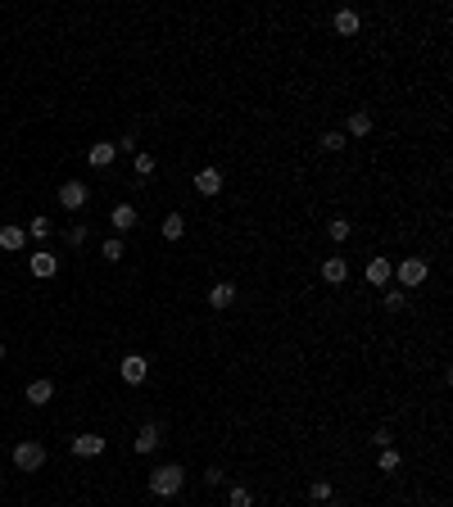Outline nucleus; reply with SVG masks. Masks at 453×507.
<instances>
[{
    "mask_svg": "<svg viewBox=\"0 0 453 507\" xmlns=\"http://www.w3.org/2000/svg\"><path fill=\"white\" fill-rule=\"evenodd\" d=\"M105 435H73V453H78V457H100L105 453Z\"/></svg>",
    "mask_w": 453,
    "mask_h": 507,
    "instance_id": "nucleus-11",
    "label": "nucleus"
},
{
    "mask_svg": "<svg viewBox=\"0 0 453 507\" xmlns=\"http://www.w3.org/2000/svg\"><path fill=\"white\" fill-rule=\"evenodd\" d=\"M14 466H18V471H41V466H46V449L32 444V439L14 444Z\"/></svg>",
    "mask_w": 453,
    "mask_h": 507,
    "instance_id": "nucleus-3",
    "label": "nucleus"
},
{
    "mask_svg": "<svg viewBox=\"0 0 453 507\" xmlns=\"http://www.w3.org/2000/svg\"><path fill=\"white\" fill-rule=\"evenodd\" d=\"M132 168H137V177H150V172H154V154L137 150V154H132Z\"/></svg>",
    "mask_w": 453,
    "mask_h": 507,
    "instance_id": "nucleus-25",
    "label": "nucleus"
},
{
    "mask_svg": "<svg viewBox=\"0 0 453 507\" xmlns=\"http://www.w3.org/2000/svg\"><path fill=\"white\" fill-rule=\"evenodd\" d=\"M100 254H105V263H118V258L127 254V250H122V240H118V236H109V240L100 245Z\"/></svg>",
    "mask_w": 453,
    "mask_h": 507,
    "instance_id": "nucleus-26",
    "label": "nucleus"
},
{
    "mask_svg": "<svg viewBox=\"0 0 453 507\" xmlns=\"http://www.w3.org/2000/svg\"><path fill=\"white\" fill-rule=\"evenodd\" d=\"M322 281H326V286H345V281H349V263H345L340 254H331V258L322 263Z\"/></svg>",
    "mask_w": 453,
    "mask_h": 507,
    "instance_id": "nucleus-8",
    "label": "nucleus"
},
{
    "mask_svg": "<svg viewBox=\"0 0 453 507\" xmlns=\"http://www.w3.org/2000/svg\"><path fill=\"white\" fill-rule=\"evenodd\" d=\"M0 363H5V344H0Z\"/></svg>",
    "mask_w": 453,
    "mask_h": 507,
    "instance_id": "nucleus-34",
    "label": "nucleus"
},
{
    "mask_svg": "<svg viewBox=\"0 0 453 507\" xmlns=\"http://www.w3.org/2000/svg\"><path fill=\"white\" fill-rule=\"evenodd\" d=\"M159 439H164V430H159V422H145L137 435H132V444H137V453H154Z\"/></svg>",
    "mask_w": 453,
    "mask_h": 507,
    "instance_id": "nucleus-7",
    "label": "nucleus"
},
{
    "mask_svg": "<svg viewBox=\"0 0 453 507\" xmlns=\"http://www.w3.org/2000/svg\"><path fill=\"white\" fill-rule=\"evenodd\" d=\"M326 236H331L336 245H345V240L353 236V222H349V218H331V222H326Z\"/></svg>",
    "mask_w": 453,
    "mask_h": 507,
    "instance_id": "nucleus-21",
    "label": "nucleus"
},
{
    "mask_svg": "<svg viewBox=\"0 0 453 507\" xmlns=\"http://www.w3.org/2000/svg\"><path fill=\"white\" fill-rule=\"evenodd\" d=\"M358 28H363L358 9H336V32L340 36H358Z\"/></svg>",
    "mask_w": 453,
    "mask_h": 507,
    "instance_id": "nucleus-15",
    "label": "nucleus"
},
{
    "mask_svg": "<svg viewBox=\"0 0 453 507\" xmlns=\"http://www.w3.org/2000/svg\"><path fill=\"white\" fill-rule=\"evenodd\" d=\"M367 281H372L376 290H390V277H395V267H390V258H372L367 263V272H363Z\"/></svg>",
    "mask_w": 453,
    "mask_h": 507,
    "instance_id": "nucleus-6",
    "label": "nucleus"
},
{
    "mask_svg": "<svg viewBox=\"0 0 453 507\" xmlns=\"http://www.w3.org/2000/svg\"><path fill=\"white\" fill-rule=\"evenodd\" d=\"M159 236H164V240H181V236H186V218H181V213H168L164 222H159Z\"/></svg>",
    "mask_w": 453,
    "mask_h": 507,
    "instance_id": "nucleus-17",
    "label": "nucleus"
},
{
    "mask_svg": "<svg viewBox=\"0 0 453 507\" xmlns=\"http://www.w3.org/2000/svg\"><path fill=\"white\" fill-rule=\"evenodd\" d=\"M87 200H91L87 181H59V204H64L68 213H78V208H87Z\"/></svg>",
    "mask_w": 453,
    "mask_h": 507,
    "instance_id": "nucleus-4",
    "label": "nucleus"
},
{
    "mask_svg": "<svg viewBox=\"0 0 453 507\" xmlns=\"http://www.w3.org/2000/svg\"><path fill=\"white\" fill-rule=\"evenodd\" d=\"M181 485H186V466H177V462H164V466L150 471V493L154 498H177Z\"/></svg>",
    "mask_w": 453,
    "mask_h": 507,
    "instance_id": "nucleus-1",
    "label": "nucleus"
},
{
    "mask_svg": "<svg viewBox=\"0 0 453 507\" xmlns=\"http://www.w3.org/2000/svg\"><path fill=\"white\" fill-rule=\"evenodd\" d=\"M50 399H55V380L41 376V380H32V385H28V403H32V407H46Z\"/></svg>",
    "mask_w": 453,
    "mask_h": 507,
    "instance_id": "nucleus-13",
    "label": "nucleus"
},
{
    "mask_svg": "<svg viewBox=\"0 0 453 507\" xmlns=\"http://www.w3.org/2000/svg\"><path fill=\"white\" fill-rule=\"evenodd\" d=\"M376 471L395 476V471H399V453H395V449H381V457H376Z\"/></svg>",
    "mask_w": 453,
    "mask_h": 507,
    "instance_id": "nucleus-23",
    "label": "nucleus"
},
{
    "mask_svg": "<svg viewBox=\"0 0 453 507\" xmlns=\"http://www.w3.org/2000/svg\"><path fill=\"white\" fill-rule=\"evenodd\" d=\"M28 231H32L36 240H46V236H50V218H32V222H28Z\"/></svg>",
    "mask_w": 453,
    "mask_h": 507,
    "instance_id": "nucleus-28",
    "label": "nucleus"
},
{
    "mask_svg": "<svg viewBox=\"0 0 453 507\" xmlns=\"http://www.w3.org/2000/svg\"><path fill=\"white\" fill-rule=\"evenodd\" d=\"M395 277H399V286L403 290H417L426 277H431V263H426V258H403V263L395 267Z\"/></svg>",
    "mask_w": 453,
    "mask_h": 507,
    "instance_id": "nucleus-2",
    "label": "nucleus"
},
{
    "mask_svg": "<svg viewBox=\"0 0 453 507\" xmlns=\"http://www.w3.org/2000/svg\"><path fill=\"white\" fill-rule=\"evenodd\" d=\"M114 150H122V154H137V150H141V145H137V136H122V141L114 145Z\"/></svg>",
    "mask_w": 453,
    "mask_h": 507,
    "instance_id": "nucleus-32",
    "label": "nucleus"
},
{
    "mask_svg": "<svg viewBox=\"0 0 453 507\" xmlns=\"http://www.w3.org/2000/svg\"><path fill=\"white\" fill-rule=\"evenodd\" d=\"M114 159H118L114 141H100V145H91V150H87V164H91V168H109Z\"/></svg>",
    "mask_w": 453,
    "mask_h": 507,
    "instance_id": "nucleus-14",
    "label": "nucleus"
},
{
    "mask_svg": "<svg viewBox=\"0 0 453 507\" xmlns=\"http://www.w3.org/2000/svg\"><path fill=\"white\" fill-rule=\"evenodd\" d=\"M82 245H87V227L78 222V227H68V250H82Z\"/></svg>",
    "mask_w": 453,
    "mask_h": 507,
    "instance_id": "nucleus-29",
    "label": "nucleus"
},
{
    "mask_svg": "<svg viewBox=\"0 0 453 507\" xmlns=\"http://www.w3.org/2000/svg\"><path fill=\"white\" fill-rule=\"evenodd\" d=\"M223 480H227L223 466H209V471H204V485H223Z\"/></svg>",
    "mask_w": 453,
    "mask_h": 507,
    "instance_id": "nucleus-31",
    "label": "nucleus"
},
{
    "mask_svg": "<svg viewBox=\"0 0 453 507\" xmlns=\"http://www.w3.org/2000/svg\"><path fill=\"white\" fill-rule=\"evenodd\" d=\"M390 439H395V435H390V426H381V430H376V435H372V444H376V449H395V444H390Z\"/></svg>",
    "mask_w": 453,
    "mask_h": 507,
    "instance_id": "nucleus-30",
    "label": "nucleus"
},
{
    "mask_svg": "<svg viewBox=\"0 0 453 507\" xmlns=\"http://www.w3.org/2000/svg\"><path fill=\"white\" fill-rule=\"evenodd\" d=\"M309 498H313V507H317V503H331V480H313V485H309Z\"/></svg>",
    "mask_w": 453,
    "mask_h": 507,
    "instance_id": "nucleus-24",
    "label": "nucleus"
},
{
    "mask_svg": "<svg viewBox=\"0 0 453 507\" xmlns=\"http://www.w3.org/2000/svg\"><path fill=\"white\" fill-rule=\"evenodd\" d=\"M195 191H200V195H218V191H223V172H218V168H200V172H195Z\"/></svg>",
    "mask_w": 453,
    "mask_h": 507,
    "instance_id": "nucleus-12",
    "label": "nucleus"
},
{
    "mask_svg": "<svg viewBox=\"0 0 453 507\" xmlns=\"http://www.w3.org/2000/svg\"><path fill=\"white\" fill-rule=\"evenodd\" d=\"M317 507H340V503H317Z\"/></svg>",
    "mask_w": 453,
    "mask_h": 507,
    "instance_id": "nucleus-33",
    "label": "nucleus"
},
{
    "mask_svg": "<svg viewBox=\"0 0 453 507\" xmlns=\"http://www.w3.org/2000/svg\"><path fill=\"white\" fill-rule=\"evenodd\" d=\"M28 267H32V277L46 281V277H55V272H59V258H55V254H32Z\"/></svg>",
    "mask_w": 453,
    "mask_h": 507,
    "instance_id": "nucleus-16",
    "label": "nucleus"
},
{
    "mask_svg": "<svg viewBox=\"0 0 453 507\" xmlns=\"http://www.w3.org/2000/svg\"><path fill=\"white\" fill-rule=\"evenodd\" d=\"M381 304H385V313H399V308L408 304V294H403V290H385V294H381Z\"/></svg>",
    "mask_w": 453,
    "mask_h": 507,
    "instance_id": "nucleus-27",
    "label": "nucleus"
},
{
    "mask_svg": "<svg viewBox=\"0 0 453 507\" xmlns=\"http://www.w3.org/2000/svg\"><path fill=\"white\" fill-rule=\"evenodd\" d=\"M363 141V136H372V114H367V109H353L349 114V122H345V141Z\"/></svg>",
    "mask_w": 453,
    "mask_h": 507,
    "instance_id": "nucleus-9",
    "label": "nucleus"
},
{
    "mask_svg": "<svg viewBox=\"0 0 453 507\" xmlns=\"http://www.w3.org/2000/svg\"><path fill=\"white\" fill-rule=\"evenodd\" d=\"M345 132H322V136H317V150H322V154H340V150H345Z\"/></svg>",
    "mask_w": 453,
    "mask_h": 507,
    "instance_id": "nucleus-20",
    "label": "nucleus"
},
{
    "mask_svg": "<svg viewBox=\"0 0 453 507\" xmlns=\"http://www.w3.org/2000/svg\"><path fill=\"white\" fill-rule=\"evenodd\" d=\"M236 286H231V281H218V286H209V308H218V313H223V308H231L236 304Z\"/></svg>",
    "mask_w": 453,
    "mask_h": 507,
    "instance_id": "nucleus-10",
    "label": "nucleus"
},
{
    "mask_svg": "<svg viewBox=\"0 0 453 507\" xmlns=\"http://www.w3.org/2000/svg\"><path fill=\"white\" fill-rule=\"evenodd\" d=\"M109 222H114V231H132V227H137V208H132V204H114Z\"/></svg>",
    "mask_w": 453,
    "mask_h": 507,
    "instance_id": "nucleus-19",
    "label": "nucleus"
},
{
    "mask_svg": "<svg viewBox=\"0 0 453 507\" xmlns=\"http://www.w3.org/2000/svg\"><path fill=\"white\" fill-rule=\"evenodd\" d=\"M118 376L127 380V385H141V380L150 376V358H141V353H127V358L118 363Z\"/></svg>",
    "mask_w": 453,
    "mask_h": 507,
    "instance_id": "nucleus-5",
    "label": "nucleus"
},
{
    "mask_svg": "<svg viewBox=\"0 0 453 507\" xmlns=\"http://www.w3.org/2000/svg\"><path fill=\"white\" fill-rule=\"evenodd\" d=\"M227 507H254V493L245 489V485H231V493H227Z\"/></svg>",
    "mask_w": 453,
    "mask_h": 507,
    "instance_id": "nucleus-22",
    "label": "nucleus"
},
{
    "mask_svg": "<svg viewBox=\"0 0 453 507\" xmlns=\"http://www.w3.org/2000/svg\"><path fill=\"white\" fill-rule=\"evenodd\" d=\"M23 245H28V231H23V227H0V250L18 254Z\"/></svg>",
    "mask_w": 453,
    "mask_h": 507,
    "instance_id": "nucleus-18",
    "label": "nucleus"
}]
</instances>
